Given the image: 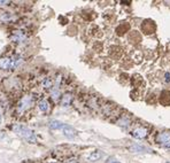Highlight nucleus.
Returning <instances> with one entry per match:
<instances>
[{"label": "nucleus", "instance_id": "nucleus-4", "mask_svg": "<svg viewBox=\"0 0 170 163\" xmlns=\"http://www.w3.org/2000/svg\"><path fill=\"white\" fill-rule=\"evenodd\" d=\"M132 136H134V138H137V139H144L147 137V135H148V131H147V129L144 127H136L132 130Z\"/></svg>", "mask_w": 170, "mask_h": 163}, {"label": "nucleus", "instance_id": "nucleus-3", "mask_svg": "<svg viewBox=\"0 0 170 163\" xmlns=\"http://www.w3.org/2000/svg\"><path fill=\"white\" fill-rule=\"evenodd\" d=\"M32 103H33L32 97H31V95H25V97H23V98L19 101V103H17V111H19L20 114L24 113V111H27L30 107L32 106Z\"/></svg>", "mask_w": 170, "mask_h": 163}, {"label": "nucleus", "instance_id": "nucleus-6", "mask_svg": "<svg viewBox=\"0 0 170 163\" xmlns=\"http://www.w3.org/2000/svg\"><path fill=\"white\" fill-rule=\"evenodd\" d=\"M62 131H63V135L66 136V137H68V138H74V137H76L77 132L76 130L74 129V127H69V125H63V127H62Z\"/></svg>", "mask_w": 170, "mask_h": 163}, {"label": "nucleus", "instance_id": "nucleus-7", "mask_svg": "<svg viewBox=\"0 0 170 163\" xmlns=\"http://www.w3.org/2000/svg\"><path fill=\"white\" fill-rule=\"evenodd\" d=\"M12 39L14 41H16V43H22V41H24L27 39V36H25V33L23 31H15L14 35L12 36Z\"/></svg>", "mask_w": 170, "mask_h": 163}, {"label": "nucleus", "instance_id": "nucleus-2", "mask_svg": "<svg viewBox=\"0 0 170 163\" xmlns=\"http://www.w3.org/2000/svg\"><path fill=\"white\" fill-rule=\"evenodd\" d=\"M22 65L21 57H1L0 59V68L4 70L15 69Z\"/></svg>", "mask_w": 170, "mask_h": 163}, {"label": "nucleus", "instance_id": "nucleus-15", "mask_svg": "<svg viewBox=\"0 0 170 163\" xmlns=\"http://www.w3.org/2000/svg\"><path fill=\"white\" fill-rule=\"evenodd\" d=\"M60 90H59V87H54L52 90V92H51V98H52L53 101L57 102L59 99H60Z\"/></svg>", "mask_w": 170, "mask_h": 163}, {"label": "nucleus", "instance_id": "nucleus-16", "mask_svg": "<svg viewBox=\"0 0 170 163\" xmlns=\"http://www.w3.org/2000/svg\"><path fill=\"white\" fill-rule=\"evenodd\" d=\"M66 163H77L76 159H68L66 161Z\"/></svg>", "mask_w": 170, "mask_h": 163}, {"label": "nucleus", "instance_id": "nucleus-17", "mask_svg": "<svg viewBox=\"0 0 170 163\" xmlns=\"http://www.w3.org/2000/svg\"><path fill=\"white\" fill-rule=\"evenodd\" d=\"M108 163H118L116 160H114V159H109V161H108Z\"/></svg>", "mask_w": 170, "mask_h": 163}, {"label": "nucleus", "instance_id": "nucleus-20", "mask_svg": "<svg viewBox=\"0 0 170 163\" xmlns=\"http://www.w3.org/2000/svg\"><path fill=\"white\" fill-rule=\"evenodd\" d=\"M49 163H61V162H57V161H51V162Z\"/></svg>", "mask_w": 170, "mask_h": 163}, {"label": "nucleus", "instance_id": "nucleus-12", "mask_svg": "<svg viewBox=\"0 0 170 163\" xmlns=\"http://www.w3.org/2000/svg\"><path fill=\"white\" fill-rule=\"evenodd\" d=\"M63 125H65V123L60 122V121H57V119H53V121L49 122V127H51L52 130H60V129L63 127Z\"/></svg>", "mask_w": 170, "mask_h": 163}, {"label": "nucleus", "instance_id": "nucleus-14", "mask_svg": "<svg viewBox=\"0 0 170 163\" xmlns=\"http://www.w3.org/2000/svg\"><path fill=\"white\" fill-rule=\"evenodd\" d=\"M102 156V153L100 151H94L89 155V160L90 161H98Z\"/></svg>", "mask_w": 170, "mask_h": 163}, {"label": "nucleus", "instance_id": "nucleus-1", "mask_svg": "<svg viewBox=\"0 0 170 163\" xmlns=\"http://www.w3.org/2000/svg\"><path fill=\"white\" fill-rule=\"evenodd\" d=\"M13 130H14V132L16 133V135L21 136L22 138L27 139L29 143H37V138L36 136H35V133H33L32 130H30L29 127H24V125H20V124H16V125H14L13 127Z\"/></svg>", "mask_w": 170, "mask_h": 163}, {"label": "nucleus", "instance_id": "nucleus-19", "mask_svg": "<svg viewBox=\"0 0 170 163\" xmlns=\"http://www.w3.org/2000/svg\"><path fill=\"white\" fill-rule=\"evenodd\" d=\"M169 76H170V75H169V73H166V81L167 82H169V79H170V78H169Z\"/></svg>", "mask_w": 170, "mask_h": 163}, {"label": "nucleus", "instance_id": "nucleus-9", "mask_svg": "<svg viewBox=\"0 0 170 163\" xmlns=\"http://www.w3.org/2000/svg\"><path fill=\"white\" fill-rule=\"evenodd\" d=\"M38 109L40 110L41 113H49V102L46 99H43L38 102Z\"/></svg>", "mask_w": 170, "mask_h": 163}, {"label": "nucleus", "instance_id": "nucleus-5", "mask_svg": "<svg viewBox=\"0 0 170 163\" xmlns=\"http://www.w3.org/2000/svg\"><path fill=\"white\" fill-rule=\"evenodd\" d=\"M158 143L166 148L170 149V135L168 132H163L158 136Z\"/></svg>", "mask_w": 170, "mask_h": 163}, {"label": "nucleus", "instance_id": "nucleus-18", "mask_svg": "<svg viewBox=\"0 0 170 163\" xmlns=\"http://www.w3.org/2000/svg\"><path fill=\"white\" fill-rule=\"evenodd\" d=\"M6 4H8V1H0V6H5Z\"/></svg>", "mask_w": 170, "mask_h": 163}, {"label": "nucleus", "instance_id": "nucleus-8", "mask_svg": "<svg viewBox=\"0 0 170 163\" xmlns=\"http://www.w3.org/2000/svg\"><path fill=\"white\" fill-rule=\"evenodd\" d=\"M71 101H73V95L70 93H66L62 95L61 105H62V107H69L71 105Z\"/></svg>", "mask_w": 170, "mask_h": 163}, {"label": "nucleus", "instance_id": "nucleus-21", "mask_svg": "<svg viewBox=\"0 0 170 163\" xmlns=\"http://www.w3.org/2000/svg\"><path fill=\"white\" fill-rule=\"evenodd\" d=\"M1 119H2V117H1V114H0V122H1Z\"/></svg>", "mask_w": 170, "mask_h": 163}, {"label": "nucleus", "instance_id": "nucleus-10", "mask_svg": "<svg viewBox=\"0 0 170 163\" xmlns=\"http://www.w3.org/2000/svg\"><path fill=\"white\" fill-rule=\"evenodd\" d=\"M52 86H54V81H53L52 78L47 77L41 82V87L44 90H49V89H52Z\"/></svg>", "mask_w": 170, "mask_h": 163}, {"label": "nucleus", "instance_id": "nucleus-13", "mask_svg": "<svg viewBox=\"0 0 170 163\" xmlns=\"http://www.w3.org/2000/svg\"><path fill=\"white\" fill-rule=\"evenodd\" d=\"M130 123H131V121H130V118L126 117V116H123V117H121L117 121L118 125H120V127H128L130 125Z\"/></svg>", "mask_w": 170, "mask_h": 163}, {"label": "nucleus", "instance_id": "nucleus-11", "mask_svg": "<svg viewBox=\"0 0 170 163\" xmlns=\"http://www.w3.org/2000/svg\"><path fill=\"white\" fill-rule=\"evenodd\" d=\"M130 151L134 152V153H146V152H150V149L142 146V145H134V146L130 147Z\"/></svg>", "mask_w": 170, "mask_h": 163}]
</instances>
